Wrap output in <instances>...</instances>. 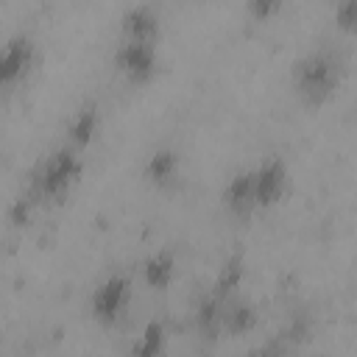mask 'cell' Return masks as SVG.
<instances>
[{"label":"cell","instance_id":"obj_20","mask_svg":"<svg viewBox=\"0 0 357 357\" xmlns=\"http://www.w3.org/2000/svg\"><path fill=\"white\" fill-rule=\"evenodd\" d=\"M310 357H324V354H310Z\"/></svg>","mask_w":357,"mask_h":357},{"label":"cell","instance_id":"obj_7","mask_svg":"<svg viewBox=\"0 0 357 357\" xmlns=\"http://www.w3.org/2000/svg\"><path fill=\"white\" fill-rule=\"evenodd\" d=\"M181 170H184L181 148H176L173 142H159L145 153L139 176L151 190L165 192V190H173L181 181Z\"/></svg>","mask_w":357,"mask_h":357},{"label":"cell","instance_id":"obj_8","mask_svg":"<svg viewBox=\"0 0 357 357\" xmlns=\"http://www.w3.org/2000/svg\"><path fill=\"white\" fill-rule=\"evenodd\" d=\"M100 131H103V109L95 98H86L73 109L64 126V142L75 148L78 153H86L98 142Z\"/></svg>","mask_w":357,"mask_h":357},{"label":"cell","instance_id":"obj_15","mask_svg":"<svg viewBox=\"0 0 357 357\" xmlns=\"http://www.w3.org/2000/svg\"><path fill=\"white\" fill-rule=\"evenodd\" d=\"M167 340H170L167 324L162 318H151V321H145V326L139 329L134 343L128 346V357H165Z\"/></svg>","mask_w":357,"mask_h":357},{"label":"cell","instance_id":"obj_4","mask_svg":"<svg viewBox=\"0 0 357 357\" xmlns=\"http://www.w3.org/2000/svg\"><path fill=\"white\" fill-rule=\"evenodd\" d=\"M39 45L28 31H14L0 42V98L17 92L33 73Z\"/></svg>","mask_w":357,"mask_h":357},{"label":"cell","instance_id":"obj_2","mask_svg":"<svg viewBox=\"0 0 357 357\" xmlns=\"http://www.w3.org/2000/svg\"><path fill=\"white\" fill-rule=\"evenodd\" d=\"M84 170H86V156L70 148L67 142H59L36 162V167L28 176L25 192L36 201V206L61 204L81 184Z\"/></svg>","mask_w":357,"mask_h":357},{"label":"cell","instance_id":"obj_16","mask_svg":"<svg viewBox=\"0 0 357 357\" xmlns=\"http://www.w3.org/2000/svg\"><path fill=\"white\" fill-rule=\"evenodd\" d=\"M36 201L28 195V192H20V195H14L11 201H8V206H6V223L8 226H14V229H22V226H28L31 223V218L36 215Z\"/></svg>","mask_w":357,"mask_h":357},{"label":"cell","instance_id":"obj_5","mask_svg":"<svg viewBox=\"0 0 357 357\" xmlns=\"http://www.w3.org/2000/svg\"><path fill=\"white\" fill-rule=\"evenodd\" d=\"M112 67L131 84L145 86L159 75L162 53L159 42H139V39H117L112 50Z\"/></svg>","mask_w":357,"mask_h":357},{"label":"cell","instance_id":"obj_17","mask_svg":"<svg viewBox=\"0 0 357 357\" xmlns=\"http://www.w3.org/2000/svg\"><path fill=\"white\" fill-rule=\"evenodd\" d=\"M282 8H284L282 0H248V3L243 6L245 17L254 20V22H268V20H273L276 14H282Z\"/></svg>","mask_w":357,"mask_h":357},{"label":"cell","instance_id":"obj_10","mask_svg":"<svg viewBox=\"0 0 357 357\" xmlns=\"http://www.w3.org/2000/svg\"><path fill=\"white\" fill-rule=\"evenodd\" d=\"M220 204L237 220H248L257 212V201H254V167L251 165L237 167L226 178V184L220 190Z\"/></svg>","mask_w":357,"mask_h":357},{"label":"cell","instance_id":"obj_9","mask_svg":"<svg viewBox=\"0 0 357 357\" xmlns=\"http://www.w3.org/2000/svg\"><path fill=\"white\" fill-rule=\"evenodd\" d=\"M120 39H139V42H159L162 39V11L151 3H131L117 17Z\"/></svg>","mask_w":357,"mask_h":357},{"label":"cell","instance_id":"obj_18","mask_svg":"<svg viewBox=\"0 0 357 357\" xmlns=\"http://www.w3.org/2000/svg\"><path fill=\"white\" fill-rule=\"evenodd\" d=\"M335 25L340 31H354V25H357V0L335 3Z\"/></svg>","mask_w":357,"mask_h":357},{"label":"cell","instance_id":"obj_3","mask_svg":"<svg viewBox=\"0 0 357 357\" xmlns=\"http://www.w3.org/2000/svg\"><path fill=\"white\" fill-rule=\"evenodd\" d=\"M134 298V273L128 271H109L100 276L86 298V312L98 326H117Z\"/></svg>","mask_w":357,"mask_h":357},{"label":"cell","instance_id":"obj_19","mask_svg":"<svg viewBox=\"0 0 357 357\" xmlns=\"http://www.w3.org/2000/svg\"><path fill=\"white\" fill-rule=\"evenodd\" d=\"M245 357H287V346L284 340H265V343H257L254 349L245 351Z\"/></svg>","mask_w":357,"mask_h":357},{"label":"cell","instance_id":"obj_13","mask_svg":"<svg viewBox=\"0 0 357 357\" xmlns=\"http://www.w3.org/2000/svg\"><path fill=\"white\" fill-rule=\"evenodd\" d=\"M259 326V307L248 296H234L223 304L220 337H243Z\"/></svg>","mask_w":357,"mask_h":357},{"label":"cell","instance_id":"obj_14","mask_svg":"<svg viewBox=\"0 0 357 357\" xmlns=\"http://www.w3.org/2000/svg\"><path fill=\"white\" fill-rule=\"evenodd\" d=\"M223 304L218 296H212L209 290L195 301L192 307V329L198 337L204 340H218L220 337V321H223Z\"/></svg>","mask_w":357,"mask_h":357},{"label":"cell","instance_id":"obj_6","mask_svg":"<svg viewBox=\"0 0 357 357\" xmlns=\"http://www.w3.org/2000/svg\"><path fill=\"white\" fill-rule=\"evenodd\" d=\"M254 167V201L259 209H273L282 204L290 187V167L282 153H265Z\"/></svg>","mask_w":357,"mask_h":357},{"label":"cell","instance_id":"obj_12","mask_svg":"<svg viewBox=\"0 0 357 357\" xmlns=\"http://www.w3.org/2000/svg\"><path fill=\"white\" fill-rule=\"evenodd\" d=\"M245 273H248V259H245V254L240 248H234L220 259V265H218V271H215V276H212L206 290L212 296H218L220 301H229V298L240 296Z\"/></svg>","mask_w":357,"mask_h":357},{"label":"cell","instance_id":"obj_1","mask_svg":"<svg viewBox=\"0 0 357 357\" xmlns=\"http://www.w3.org/2000/svg\"><path fill=\"white\" fill-rule=\"evenodd\" d=\"M346 75V61L335 47L318 45L304 50L293 67H290V86L293 95L307 106V109H318L324 106L343 84Z\"/></svg>","mask_w":357,"mask_h":357},{"label":"cell","instance_id":"obj_11","mask_svg":"<svg viewBox=\"0 0 357 357\" xmlns=\"http://www.w3.org/2000/svg\"><path fill=\"white\" fill-rule=\"evenodd\" d=\"M137 276L139 282L153 290V293H167L178 276V257L173 248H156L151 254H145L137 265Z\"/></svg>","mask_w":357,"mask_h":357}]
</instances>
